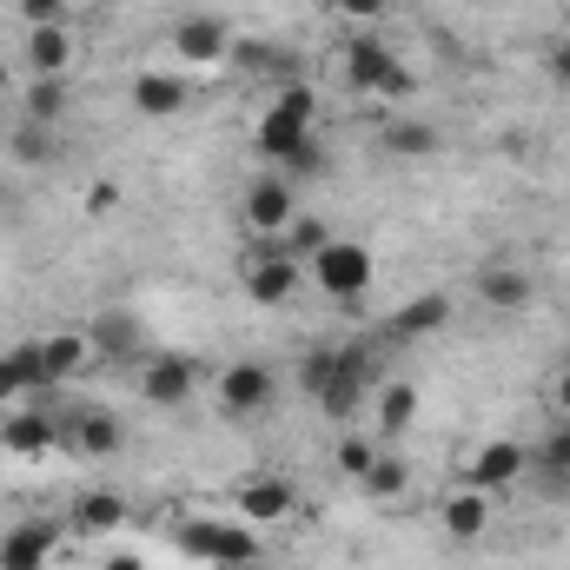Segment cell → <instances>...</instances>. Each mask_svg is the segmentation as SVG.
<instances>
[{"label":"cell","instance_id":"cell-11","mask_svg":"<svg viewBox=\"0 0 570 570\" xmlns=\"http://www.w3.org/2000/svg\"><path fill=\"white\" fill-rule=\"evenodd\" d=\"M193 385H199V365H193V358H179V352L146 358V372H140V399H146V405H159V412L186 405V399H193Z\"/></svg>","mask_w":570,"mask_h":570},{"label":"cell","instance_id":"cell-36","mask_svg":"<svg viewBox=\"0 0 570 570\" xmlns=\"http://www.w3.org/2000/svg\"><path fill=\"white\" fill-rule=\"evenodd\" d=\"M20 13H27L33 27H47V20H67V13H73V0H20Z\"/></svg>","mask_w":570,"mask_h":570},{"label":"cell","instance_id":"cell-22","mask_svg":"<svg viewBox=\"0 0 570 570\" xmlns=\"http://www.w3.org/2000/svg\"><path fill=\"white\" fill-rule=\"evenodd\" d=\"M87 358H94L87 332H47V338H40V365H47V385H67V379H80V372H87Z\"/></svg>","mask_w":570,"mask_h":570},{"label":"cell","instance_id":"cell-33","mask_svg":"<svg viewBox=\"0 0 570 570\" xmlns=\"http://www.w3.org/2000/svg\"><path fill=\"white\" fill-rule=\"evenodd\" d=\"M332 365H338V345H312V352L298 358V392H305V399H318V392H325V379H332Z\"/></svg>","mask_w":570,"mask_h":570},{"label":"cell","instance_id":"cell-14","mask_svg":"<svg viewBox=\"0 0 570 570\" xmlns=\"http://www.w3.org/2000/svg\"><path fill=\"white\" fill-rule=\"evenodd\" d=\"M27 73L33 80H67L73 73V20H47L27 33Z\"/></svg>","mask_w":570,"mask_h":570},{"label":"cell","instance_id":"cell-13","mask_svg":"<svg viewBox=\"0 0 570 570\" xmlns=\"http://www.w3.org/2000/svg\"><path fill=\"white\" fill-rule=\"evenodd\" d=\"M60 551V524L53 518H27L0 538V570H47Z\"/></svg>","mask_w":570,"mask_h":570},{"label":"cell","instance_id":"cell-16","mask_svg":"<svg viewBox=\"0 0 570 570\" xmlns=\"http://www.w3.org/2000/svg\"><path fill=\"white\" fill-rule=\"evenodd\" d=\"M40 392H53L47 385V365H40V338H20L13 352H0V405L40 399Z\"/></svg>","mask_w":570,"mask_h":570},{"label":"cell","instance_id":"cell-21","mask_svg":"<svg viewBox=\"0 0 570 570\" xmlns=\"http://www.w3.org/2000/svg\"><path fill=\"white\" fill-rule=\"evenodd\" d=\"M87 345H94V358H114V365H120V358L140 352V318L114 305V312H100V318L87 325Z\"/></svg>","mask_w":570,"mask_h":570},{"label":"cell","instance_id":"cell-32","mask_svg":"<svg viewBox=\"0 0 570 570\" xmlns=\"http://www.w3.org/2000/svg\"><path fill=\"white\" fill-rule=\"evenodd\" d=\"M325 239H332V226H325V219H305V213H298V219H292V226H285L279 253H292V259H298V266H305V259H312V253H325Z\"/></svg>","mask_w":570,"mask_h":570},{"label":"cell","instance_id":"cell-29","mask_svg":"<svg viewBox=\"0 0 570 570\" xmlns=\"http://www.w3.org/2000/svg\"><path fill=\"white\" fill-rule=\"evenodd\" d=\"M531 464L544 471V484H551V491H564V484H570V425H558L551 438H538Z\"/></svg>","mask_w":570,"mask_h":570},{"label":"cell","instance_id":"cell-1","mask_svg":"<svg viewBox=\"0 0 570 570\" xmlns=\"http://www.w3.org/2000/svg\"><path fill=\"white\" fill-rule=\"evenodd\" d=\"M312 120H318V94L305 80H292L273 94V107L259 114V153L273 159V173H285L292 186L305 173H318V140H312Z\"/></svg>","mask_w":570,"mask_h":570},{"label":"cell","instance_id":"cell-12","mask_svg":"<svg viewBox=\"0 0 570 570\" xmlns=\"http://www.w3.org/2000/svg\"><path fill=\"white\" fill-rule=\"evenodd\" d=\"M298 285H305V266L292 253H279V246H266L259 259H246V298L253 305H285Z\"/></svg>","mask_w":570,"mask_h":570},{"label":"cell","instance_id":"cell-10","mask_svg":"<svg viewBox=\"0 0 570 570\" xmlns=\"http://www.w3.org/2000/svg\"><path fill=\"white\" fill-rule=\"evenodd\" d=\"M186 107H193V80L186 73H166V67L134 73V114L140 120H179Z\"/></svg>","mask_w":570,"mask_h":570},{"label":"cell","instance_id":"cell-23","mask_svg":"<svg viewBox=\"0 0 570 570\" xmlns=\"http://www.w3.org/2000/svg\"><path fill=\"white\" fill-rule=\"evenodd\" d=\"M233 67H239V73H266V80H279V87L298 80V53H292V47H273V40H239V47H233Z\"/></svg>","mask_w":570,"mask_h":570},{"label":"cell","instance_id":"cell-4","mask_svg":"<svg viewBox=\"0 0 570 570\" xmlns=\"http://www.w3.org/2000/svg\"><path fill=\"white\" fill-rule=\"evenodd\" d=\"M239 219H246V233H253L259 246H279L285 226L298 219V186H292L285 173H259V179L246 186V199H239Z\"/></svg>","mask_w":570,"mask_h":570},{"label":"cell","instance_id":"cell-5","mask_svg":"<svg viewBox=\"0 0 570 570\" xmlns=\"http://www.w3.org/2000/svg\"><path fill=\"white\" fill-rule=\"evenodd\" d=\"M345 80H352L358 94H372V100H399V94H412L405 60H399L379 33H358V40L345 47Z\"/></svg>","mask_w":570,"mask_h":570},{"label":"cell","instance_id":"cell-8","mask_svg":"<svg viewBox=\"0 0 570 570\" xmlns=\"http://www.w3.org/2000/svg\"><path fill=\"white\" fill-rule=\"evenodd\" d=\"M279 405V372L273 365H226L219 379V412L226 419H259Z\"/></svg>","mask_w":570,"mask_h":570},{"label":"cell","instance_id":"cell-26","mask_svg":"<svg viewBox=\"0 0 570 570\" xmlns=\"http://www.w3.org/2000/svg\"><path fill=\"white\" fill-rule=\"evenodd\" d=\"M412 419H419V385H405V379L379 385V431H385V444H399L412 431Z\"/></svg>","mask_w":570,"mask_h":570},{"label":"cell","instance_id":"cell-18","mask_svg":"<svg viewBox=\"0 0 570 570\" xmlns=\"http://www.w3.org/2000/svg\"><path fill=\"white\" fill-rule=\"evenodd\" d=\"M53 444H60V425L47 412H33V405H20V412L0 419V451L7 458H47Z\"/></svg>","mask_w":570,"mask_h":570},{"label":"cell","instance_id":"cell-27","mask_svg":"<svg viewBox=\"0 0 570 570\" xmlns=\"http://www.w3.org/2000/svg\"><path fill=\"white\" fill-rule=\"evenodd\" d=\"M120 524H127V491H87L73 511V531H87V538H107Z\"/></svg>","mask_w":570,"mask_h":570},{"label":"cell","instance_id":"cell-24","mask_svg":"<svg viewBox=\"0 0 570 570\" xmlns=\"http://www.w3.org/2000/svg\"><path fill=\"white\" fill-rule=\"evenodd\" d=\"M531 292H538V285H531V273H518V266H484V273H478V298H484L491 312H524Z\"/></svg>","mask_w":570,"mask_h":570},{"label":"cell","instance_id":"cell-40","mask_svg":"<svg viewBox=\"0 0 570 570\" xmlns=\"http://www.w3.org/2000/svg\"><path fill=\"white\" fill-rule=\"evenodd\" d=\"M7 87H13V67H7V60H0V94H7Z\"/></svg>","mask_w":570,"mask_h":570},{"label":"cell","instance_id":"cell-9","mask_svg":"<svg viewBox=\"0 0 570 570\" xmlns=\"http://www.w3.org/2000/svg\"><path fill=\"white\" fill-rule=\"evenodd\" d=\"M451 325V298L444 292H419V298H405L392 318H385V345H425V338H438Z\"/></svg>","mask_w":570,"mask_h":570},{"label":"cell","instance_id":"cell-28","mask_svg":"<svg viewBox=\"0 0 570 570\" xmlns=\"http://www.w3.org/2000/svg\"><path fill=\"white\" fill-rule=\"evenodd\" d=\"M379 146H385L392 159H431V153L444 146V134H438L431 120H392V127L379 134Z\"/></svg>","mask_w":570,"mask_h":570},{"label":"cell","instance_id":"cell-34","mask_svg":"<svg viewBox=\"0 0 570 570\" xmlns=\"http://www.w3.org/2000/svg\"><path fill=\"white\" fill-rule=\"evenodd\" d=\"M379 451H385L379 438H338V471H345V478H365Z\"/></svg>","mask_w":570,"mask_h":570},{"label":"cell","instance_id":"cell-25","mask_svg":"<svg viewBox=\"0 0 570 570\" xmlns=\"http://www.w3.org/2000/svg\"><path fill=\"white\" fill-rule=\"evenodd\" d=\"M73 114V87L67 80H27V94H20V120H33V127H60Z\"/></svg>","mask_w":570,"mask_h":570},{"label":"cell","instance_id":"cell-3","mask_svg":"<svg viewBox=\"0 0 570 570\" xmlns=\"http://www.w3.org/2000/svg\"><path fill=\"white\" fill-rule=\"evenodd\" d=\"M305 273L318 279V292H325L332 305H358V298L372 292V273H379V266H372V253H365L358 239H338V233H332L325 253L305 259Z\"/></svg>","mask_w":570,"mask_h":570},{"label":"cell","instance_id":"cell-15","mask_svg":"<svg viewBox=\"0 0 570 570\" xmlns=\"http://www.w3.org/2000/svg\"><path fill=\"white\" fill-rule=\"evenodd\" d=\"M524 471H531V444H518V438H491V444L471 458V484L491 491V498H498L504 484H518Z\"/></svg>","mask_w":570,"mask_h":570},{"label":"cell","instance_id":"cell-2","mask_svg":"<svg viewBox=\"0 0 570 570\" xmlns=\"http://www.w3.org/2000/svg\"><path fill=\"white\" fill-rule=\"evenodd\" d=\"M179 551L186 558H199V564H213V570H253L259 564V531L239 518H186L179 524Z\"/></svg>","mask_w":570,"mask_h":570},{"label":"cell","instance_id":"cell-17","mask_svg":"<svg viewBox=\"0 0 570 570\" xmlns=\"http://www.w3.org/2000/svg\"><path fill=\"white\" fill-rule=\"evenodd\" d=\"M233 504H239V518L259 531V524H279V518H292L298 491H292V478H246V484L233 491Z\"/></svg>","mask_w":570,"mask_h":570},{"label":"cell","instance_id":"cell-39","mask_svg":"<svg viewBox=\"0 0 570 570\" xmlns=\"http://www.w3.org/2000/svg\"><path fill=\"white\" fill-rule=\"evenodd\" d=\"M551 399H558V412H564V419H570V372H564V379H558V385H551Z\"/></svg>","mask_w":570,"mask_h":570},{"label":"cell","instance_id":"cell-38","mask_svg":"<svg viewBox=\"0 0 570 570\" xmlns=\"http://www.w3.org/2000/svg\"><path fill=\"white\" fill-rule=\"evenodd\" d=\"M100 570H146V564H140V551H114Z\"/></svg>","mask_w":570,"mask_h":570},{"label":"cell","instance_id":"cell-6","mask_svg":"<svg viewBox=\"0 0 570 570\" xmlns=\"http://www.w3.org/2000/svg\"><path fill=\"white\" fill-rule=\"evenodd\" d=\"M379 385V358H372V345H338V365H332V379H325V392L312 399L325 419H352L358 405H365V392Z\"/></svg>","mask_w":570,"mask_h":570},{"label":"cell","instance_id":"cell-37","mask_svg":"<svg viewBox=\"0 0 570 570\" xmlns=\"http://www.w3.org/2000/svg\"><path fill=\"white\" fill-rule=\"evenodd\" d=\"M551 80L570 87V40H564V47H551Z\"/></svg>","mask_w":570,"mask_h":570},{"label":"cell","instance_id":"cell-30","mask_svg":"<svg viewBox=\"0 0 570 570\" xmlns=\"http://www.w3.org/2000/svg\"><path fill=\"white\" fill-rule=\"evenodd\" d=\"M53 134H60V127H33V120H20V127L7 134V153H13L20 166H47V159H53Z\"/></svg>","mask_w":570,"mask_h":570},{"label":"cell","instance_id":"cell-35","mask_svg":"<svg viewBox=\"0 0 570 570\" xmlns=\"http://www.w3.org/2000/svg\"><path fill=\"white\" fill-rule=\"evenodd\" d=\"M399 0H332V13H345V20H385Z\"/></svg>","mask_w":570,"mask_h":570},{"label":"cell","instance_id":"cell-19","mask_svg":"<svg viewBox=\"0 0 570 570\" xmlns=\"http://www.w3.org/2000/svg\"><path fill=\"white\" fill-rule=\"evenodd\" d=\"M60 444L80 451V458H114V451H120V419L100 412V405H87V412H73V419L60 425Z\"/></svg>","mask_w":570,"mask_h":570},{"label":"cell","instance_id":"cell-20","mask_svg":"<svg viewBox=\"0 0 570 570\" xmlns=\"http://www.w3.org/2000/svg\"><path fill=\"white\" fill-rule=\"evenodd\" d=\"M438 524H444V538H484L491 531V491H478V484H464V491H451L444 504H438Z\"/></svg>","mask_w":570,"mask_h":570},{"label":"cell","instance_id":"cell-31","mask_svg":"<svg viewBox=\"0 0 570 570\" xmlns=\"http://www.w3.org/2000/svg\"><path fill=\"white\" fill-rule=\"evenodd\" d=\"M358 484H365L372 498H385V504H392V498H405V484H412V471H405V464H399L392 451H379V458H372V471H365Z\"/></svg>","mask_w":570,"mask_h":570},{"label":"cell","instance_id":"cell-7","mask_svg":"<svg viewBox=\"0 0 570 570\" xmlns=\"http://www.w3.org/2000/svg\"><path fill=\"white\" fill-rule=\"evenodd\" d=\"M233 27L219 20V13H186L179 27H173V53H179V67H193V73H206V67H233Z\"/></svg>","mask_w":570,"mask_h":570}]
</instances>
